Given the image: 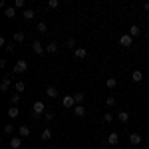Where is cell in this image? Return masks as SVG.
<instances>
[{"instance_id": "1", "label": "cell", "mask_w": 149, "mask_h": 149, "mask_svg": "<svg viewBox=\"0 0 149 149\" xmlns=\"http://www.w3.org/2000/svg\"><path fill=\"white\" fill-rule=\"evenodd\" d=\"M12 72H14V74H24V72H28V62H26V60H18V62L14 64Z\"/></svg>"}, {"instance_id": "2", "label": "cell", "mask_w": 149, "mask_h": 149, "mask_svg": "<svg viewBox=\"0 0 149 149\" xmlns=\"http://www.w3.org/2000/svg\"><path fill=\"white\" fill-rule=\"evenodd\" d=\"M32 113H36V115H42V113H46V107H44V102H34V105H32Z\"/></svg>"}, {"instance_id": "3", "label": "cell", "mask_w": 149, "mask_h": 149, "mask_svg": "<svg viewBox=\"0 0 149 149\" xmlns=\"http://www.w3.org/2000/svg\"><path fill=\"white\" fill-rule=\"evenodd\" d=\"M131 44H133V38L129 34H123L121 38H119V46L121 48H131Z\"/></svg>"}, {"instance_id": "4", "label": "cell", "mask_w": 149, "mask_h": 149, "mask_svg": "<svg viewBox=\"0 0 149 149\" xmlns=\"http://www.w3.org/2000/svg\"><path fill=\"white\" fill-rule=\"evenodd\" d=\"M32 50H34V54H38V56H44V52H46V48L42 46V42H38V40L32 42Z\"/></svg>"}, {"instance_id": "5", "label": "cell", "mask_w": 149, "mask_h": 149, "mask_svg": "<svg viewBox=\"0 0 149 149\" xmlns=\"http://www.w3.org/2000/svg\"><path fill=\"white\" fill-rule=\"evenodd\" d=\"M62 105L64 107H76V100H74V95H64V100H62Z\"/></svg>"}, {"instance_id": "6", "label": "cell", "mask_w": 149, "mask_h": 149, "mask_svg": "<svg viewBox=\"0 0 149 149\" xmlns=\"http://www.w3.org/2000/svg\"><path fill=\"white\" fill-rule=\"evenodd\" d=\"M6 113H8V117H10V119H16V117L20 115V109H18V105H10Z\"/></svg>"}, {"instance_id": "7", "label": "cell", "mask_w": 149, "mask_h": 149, "mask_svg": "<svg viewBox=\"0 0 149 149\" xmlns=\"http://www.w3.org/2000/svg\"><path fill=\"white\" fill-rule=\"evenodd\" d=\"M46 95L50 97V100H56L58 97V88L56 86H48L46 88Z\"/></svg>"}, {"instance_id": "8", "label": "cell", "mask_w": 149, "mask_h": 149, "mask_svg": "<svg viewBox=\"0 0 149 149\" xmlns=\"http://www.w3.org/2000/svg\"><path fill=\"white\" fill-rule=\"evenodd\" d=\"M141 135H139V133H131V135H129V143H131V145H133V147H137L139 143H141Z\"/></svg>"}, {"instance_id": "9", "label": "cell", "mask_w": 149, "mask_h": 149, "mask_svg": "<svg viewBox=\"0 0 149 149\" xmlns=\"http://www.w3.org/2000/svg\"><path fill=\"white\" fill-rule=\"evenodd\" d=\"M10 76H6V78H4V80H2V84H0V92L2 93H6L8 92V88H10Z\"/></svg>"}, {"instance_id": "10", "label": "cell", "mask_w": 149, "mask_h": 149, "mask_svg": "<svg viewBox=\"0 0 149 149\" xmlns=\"http://www.w3.org/2000/svg\"><path fill=\"white\" fill-rule=\"evenodd\" d=\"M74 56L78 58V60H84V58L88 56V50H86V48H76V50H74Z\"/></svg>"}, {"instance_id": "11", "label": "cell", "mask_w": 149, "mask_h": 149, "mask_svg": "<svg viewBox=\"0 0 149 149\" xmlns=\"http://www.w3.org/2000/svg\"><path fill=\"white\" fill-rule=\"evenodd\" d=\"M40 137H42V141H50L52 139V129L50 127H44L42 133H40Z\"/></svg>"}, {"instance_id": "12", "label": "cell", "mask_w": 149, "mask_h": 149, "mask_svg": "<svg viewBox=\"0 0 149 149\" xmlns=\"http://www.w3.org/2000/svg\"><path fill=\"white\" fill-rule=\"evenodd\" d=\"M119 143V135L117 133H109L107 135V145H117Z\"/></svg>"}, {"instance_id": "13", "label": "cell", "mask_w": 149, "mask_h": 149, "mask_svg": "<svg viewBox=\"0 0 149 149\" xmlns=\"http://www.w3.org/2000/svg\"><path fill=\"white\" fill-rule=\"evenodd\" d=\"M18 135H20V137H28V135H30V127L28 125H20L18 127Z\"/></svg>"}, {"instance_id": "14", "label": "cell", "mask_w": 149, "mask_h": 149, "mask_svg": "<svg viewBox=\"0 0 149 149\" xmlns=\"http://www.w3.org/2000/svg\"><path fill=\"white\" fill-rule=\"evenodd\" d=\"M131 80L135 81V84H139V81L143 80V72H141V70H135V72L131 74Z\"/></svg>"}, {"instance_id": "15", "label": "cell", "mask_w": 149, "mask_h": 149, "mask_svg": "<svg viewBox=\"0 0 149 149\" xmlns=\"http://www.w3.org/2000/svg\"><path fill=\"white\" fill-rule=\"evenodd\" d=\"M4 16H6V18H16V8H14V6H8V8H6V10H4Z\"/></svg>"}, {"instance_id": "16", "label": "cell", "mask_w": 149, "mask_h": 149, "mask_svg": "<svg viewBox=\"0 0 149 149\" xmlns=\"http://www.w3.org/2000/svg\"><path fill=\"white\" fill-rule=\"evenodd\" d=\"M20 145H22V137H12L10 139V147L12 149H20Z\"/></svg>"}, {"instance_id": "17", "label": "cell", "mask_w": 149, "mask_h": 149, "mask_svg": "<svg viewBox=\"0 0 149 149\" xmlns=\"http://www.w3.org/2000/svg\"><path fill=\"white\" fill-rule=\"evenodd\" d=\"M22 16H24V20L28 22V20H32V18H34L36 14H34V10H32V8H26V10L22 12Z\"/></svg>"}, {"instance_id": "18", "label": "cell", "mask_w": 149, "mask_h": 149, "mask_svg": "<svg viewBox=\"0 0 149 149\" xmlns=\"http://www.w3.org/2000/svg\"><path fill=\"white\" fill-rule=\"evenodd\" d=\"M127 34L131 36V38H137V36L141 34V30H139V26H135V24H133V26L129 28V32H127Z\"/></svg>"}, {"instance_id": "19", "label": "cell", "mask_w": 149, "mask_h": 149, "mask_svg": "<svg viewBox=\"0 0 149 149\" xmlns=\"http://www.w3.org/2000/svg\"><path fill=\"white\" fill-rule=\"evenodd\" d=\"M117 119H119L121 123H127V121H129V113H127V111H117Z\"/></svg>"}, {"instance_id": "20", "label": "cell", "mask_w": 149, "mask_h": 149, "mask_svg": "<svg viewBox=\"0 0 149 149\" xmlns=\"http://www.w3.org/2000/svg\"><path fill=\"white\" fill-rule=\"evenodd\" d=\"M74 113L78 115V117H84V115H86V107H84V105H76V107H74Z\"/></svg>"}, {"instance_id": "21", "label": "cell", "mask_w": 149, "mask_h": 149, "mask_svg": "<svg viewBox=\"0 0 149 149\" xmlns=\"http://www.w3.org/2000/svg\"><path fill=\"white\" fill-rule=\"evenodd\" d=\"M46 52H48V54H56V52H58V44H56V42H50V44L46 46Z\"/></svg>"}, {"instance_id": "22", "label": "cell", "mask_w": 149, "mask_h": 149, "mask_svg": "<svg viewBox=\"0 0 149 149\" xmlns=\"http://www.w3.org/2000/svg\"><path fill=\"white\" fill-rule=\"evenodd\" d=\"M105 86H107V90H113L115 86H117V80L115 78H107L105 80Z\"/></svg>"}, {"instance_id": "23", "label": "cell", "mask_w": 149, "mask_h": 149, "mask_svg": "<svg viewBox=\"0 0 149 149\" xmlns=\"http://www.w3.org/2000/svg\"><path fill=\"white\" fill-rule=\"evenodd\" d=\"M74 100H76V105H81V102L86 100V95L81 92H78V93H74Z\"/></svg>"}, {"instance_id": "24", "label": "cell", "mask_w": 149, "mask_h": 149, "mask_svg": "<svg viewBox=\"0 0 149 149\" xmlns=\"http://www.w3.org/2000/svg\"><path fill=\"white\" fill-rule=\"evenodd\" d=\"M36 30L44 34V32H48V24L46 22H38V24H36Z\"/></svg>"}, {"instance_id": "25", "label": "cell", "mask_w": 149, "mask_h": 149, "mask_svg": "<svg viewBox=\"0 0 149 149\" xmlns=\"http://www.w3.org/2000/svg\"><path fill=\"white\" fill-rule=\"evenodd\" d=\"M24 38H26V36H24V32H14V42H16V44L24 42Z\"/></svg>"}, {"instance_id": "26", "label": "cell", "mask_w": 149, "mask_h": 149, "mask_svg": "<svg viewBox=\"0 0 149 149\" xmlns=\"http://www.w3.org/2000/svg\"><path fill=\"white\" fill-rule=\"evenodd\" d=\"M16 131V127L12 125V123H8V125H4V135H12Z\"/></svg>"}, {"instance_id": "27", "label": "cell", "mask_w": 149, "mask_h": 149, "mask_svg": "<svg viewBox=\"0 0 149 149\" xmlns=\"http://www.w3.org/2000/svg\"><path fill=\"white\" fill-rule=\"evenodd\" d=\"M14 88H16V93H22L24 90H26V84H24V81H16Z\"/></svg>"}, {"instance_id": "28", "label": "cell", "mask_w": 149, "mask_h": 149, "mask_svg": "<svg viewBox=\"0 0 149 149\" xmlns=\"http://www.w3.org/2000/svg\"><path fill=\"white\" fill-rule=\"evenodd\" d=\"M20 102V93H12L10 95V105H18Z\"/></svg>"}, {"instance_id": "29", "label": "cell", "mask_w": 149, "mask_h": 149, "mask_svg": "<svg viewBox=\"0 0 149 149\" xmlns=\"http://www.w3.org/2000/svg\"><path fill=\"white\" fill-rule=\"evenodd\" d=\"M115 103H117V100H115L113 95H107V100H105V105H107V107H113Z\"/></svg>"}, {"instance_id": "30", "label": "cell", "mask_w": 149, "mask_h": 149, "mask_svg": "<svg viewBox=\"0 0 149 149\" xmlns=\"http://www.w3.org/2000/svg\"><path fill=\"white\" fill-rule=\"evenodd\" d=\"M103 121H105V123H111V121H113V113H109V111H107V113L103 115Z\"/></svg>"}, {"instance_id": "31", "label": "cell", "mask_w": 149, "mask_h": 149, "mask_svg": "<svg viewBox=\"0 0 149 149\" xmlns=\"http://www.w3.org/2000/svg\"><path fill=\"white\" fill-rule=\"evenodd\" d=\"M48 6L50 8H58L60 6V0H48Z\"/></svg>"}, {"instance_id": "32", "label": "cell", "mask_w": 149, "mask_h": 149, "mask_svg": "<svg viewBox=\"0 0 149 149\" xmlns=\"http://www.w3.org/2000/svg\"><path fill=\"white\" fill-rule=\"evenodd\" d=\"M66 44H68V48H74V50H76V40H74V38H68Z\"/></svg>"}, {"instance_id": "33", "label": "cell", "mask_w": 149, "mask_h": 149, "mask_svg": "<svg viewBox=\"0 0 149 149\" xmlns=\"http://www.w3.org/2000/svg\"><path fill=\"white\" fill-rule=\"evenodd\" d=\"M44 117H46V121H52V119H54V113H52V111H46Z\"/></svg>"}, {"instance_id": "34", "label": "cell", "mask_w": 149, "mask_h": 149, "mask_svg": "<svg viewBox=\"0 0 149 149\" xmlns=\"http://www.w3.org/2000/svg\"><path fill=\"white\" fill-rule=\"evenodd\" d=\"M14 8H24V0H16L14 2Z\"/></svg>"}, {"instance_id": "35", "label": "cell", "mask_w": 149, "mask_h": 149, "mask_svg": "<svg viewBox=\"0 0 149 149\" xmlns=\"http://www.w3.org/2000/svg\"><path fill=\"white\" fill-rule=\"evenodd\" d=\"M6 52H14V42H10V44L6 46Z\"/></svg>"}, {"instance_id": "36", "label": "cell", "mask_w": 149, "mask_h": 149, "mask_svg": "<svg viewBox=\"0 0 149 149\" xmlns=\"http://www.w3.org/2000/svg\"><path fill=\"white\" fill-rule=\"evenodd\" d=\"M143 8H145V10H147V14H149V2H145V4H143Z\"/></svg>"}, {"instance_id": "37", "label": "cell", "mask_w": 149, "mask_h": 149, "mask_svg": "<svg viewBox=\"0 0 149 149\" xmlns=\"http://www.w3.org/2000/svg\"><path fill=\"white\" fill-rule=\"evenodd\" d=\"M147 20H149V14H147Z\"/></svg>"}, {"instance_id": "38", "label": "cell", "mask_w": 149, "mask_h": 149, "mask_svg": "<svg viewBox=\"0 0 149 149\" xmlns=\"http://www.w3.org/2000/svg\"><path fill=\"white\" fill-rule=\"evenodd\" d=\"M131 149H137V147H131Z\"/></svg>"}]
</instances>
